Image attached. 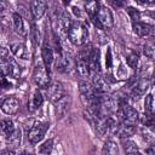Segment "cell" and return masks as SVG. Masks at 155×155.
Returning a JSON list of instances; mask_svg holds the SVG:
<instances>
[{
    "label": "cell",
    "instance_id": "obj_9",
    "mask_svg": "<svg viewBox=\"0 0 155 155\" xmlns=\"http://www.w3.org/2000/svg\"><path fill=\"white\" fill-rule=\"evenodd\" d=\"M47 10V1L46 0H33L30 5V12L34 19H40Z\"/></svg>",
    "mask_w": 155,
    "mask_h": 155
},
{
    "label": "cell",
    "instance_id": "obj_24",
    "mask_svg": "<svg viewBox=\"0 0 155 155\" xmlns=\"http://www.w3.org/2000/svg\"><path fill=\"white\" fill-rule=\"evenodd\" d=\"M102 153L103 154H119L117 144L114 140H107L104 143V147H103Z\"/></svg>",
    "mask_w": 155,
    "mask_h": 155
},
{
    "label": "cell",
    "instance_id": "obj_22",
    "mask_svg": "<svg viewBox=\"0 0 155 155\" xmlns=\"http://www.w3.org/2000/svg\"><path fill=\"white\" fill-rule=\"evenodd\" d=\"M136 131V126H130V125H124L121 124L119 126V130H117V134L121 137V138H125V137H130Z\"/></svg>",
    "mask_w": 155,
    "mask_h": 155
},
{
    "label": "cell",
    "instance_id": "obj_26",
    "mask_svg": "<svg viewBox=\"0 0 155 155\" xmlns=\"http://www.w3.org/2000/svg\"><path fill=\"white\" fill-rule=\"evenodd\" d=\"M154 110V97L153 94H147L144 99V111L147 115H151Z\"/></svg>",
    "mask_w": 155,
    "mask_h": 155
},
{
    "label": "cell",
    "instance_id": "obj_10",
    "mask_svg": "<svg viewBox=\"0 0 155 155\" xmlns=\"http://www.w3.org/2000/svg\"><path fill=\"white\" fill-rule=\"evenodd\" d=\"M47 93H48L50 101L52 103H56L58 99H61L63 96L67 94L65 90H64V87H63V85L61 82H53L51 86H48Z\"/></svg>",
    "mask_w": 155,
    "mask_h": 155
},
{
    "label": "cell",
    "instance_id": "obj_3",
    "mask_svg": "<svg viewBox=\"0 0 155 155\" xmlns=\"http://www.w3.org/2000/svg\"><path fill=\"white\" fill-rule=\"evenodd\" d=\"M33 79L34 82L41 87V88H46L50 85V70L47 69V67L45 65V63H36L35 68H34V73H33Z\"/></svg>",
    "mask_w": 155,
    "mask_h": 155
},
{
    "label": "cell",
    "instance_id": "obj_30",
    "mask_svg": "<svg viewBox=\"0 0 155 155\" xmlns=\"http://www.w3.org/2000/svg\"><path fill=\"white\" fill-rule=\"evenodd\" d=\"M113 64V57H111V50L108 48L107 50V54H105V65L107 68H110Z\"/></svg>",
    "mask_w": 155,
    "mask_h": 155
},
{
    "label": "cell",
    "instance_id": "obj_20",
    "mask_svg": "<svg viewBox=\"0 0 155 155\" xmlns=\"http://www.w3.org/2000/svg\"><path fill=\"white\" fill-rule=\"evenodd\" d=\"M21 131L19 130H15L11 134H8L7 137H6V139H7V143L10 144V147H12V148H17L19 144H21Z\"/></svg>",
    "mask_w": 155,
    "mask_h": 155
},
{
    "label": "cell",
    "instance_id": "obj_13",
    "mask_svg": "<svg viewBox=\"0 0 155 155\" xmlns=\"http://www.w3.org/2000/svg\"><path fill=\"white\" fill-rule=\"evenodd\" d=\"M12 22H13V28L15 31L19 35V36H25L27 35V29L24 25V21L22 18V16L19 13H13L12 15Z\"/></svg>",
    "mask_w": 155,
    "mask_h": 155
},
{
    "label": "cell",
    "instance_id": "obj_17",
    "mask_svg": "<svg viewBox=\"0 0 155 155\" xmlns=\"http://www.w3.org/2000/svg\"><path fill=\"white\" fill-rule=\"evenodd\" d=\"M99 56H101V52H99L98 48H92L91 52H90V54H88L90 68L94 73L99 71Z\"/></svg>",
    "mask_w": 155,
    "mask_h": 155
},
{
    "label": "cell",
    "instance_id": "obj_18",
    "mask_svg": "<svg viewBox=\"0 0 155 155\" xmlns=\"http://www.w3.org/2000/svg\"><path fill=\"white\" fill-rule=\"evenodd\" d=\"M42 103H44V97H42L41 92H40L39 90H36V91L34 92V94H33L30 102L28 103V109H29L30 111H34V110H36L38 108H40V107L42 105Z\"/></svg>",
    "mask_w": 155,
    "mask_h": 155
},
{
    "label": "cell",
    "instance_id": "obj_14",
    "mask_svg": "<svg viewBox=\"0 0 155 155\" xmlns=\"http://www.w3.org/2000/svg\"><path fill=\"white\" fill-rule=\"evenodd\" d=\"M148 85H149V82H148V80H145V79H140L139 81H138V84L133 87V90H132V99L133 101H138L143 94H144V92L148 90Z\"/></svg>",
    "mask_w": 155,
    "mask_h": 155
},
{
    "label": "cell",
    "instance_id": "obj_33",
    "mask_svg": "<svg viewBox=\"0 0 155 155\" xmlns=\"http://www.w3.org/2000/svg\"><path fill=\"white\" fill-rule=\"evenodd\" d=\"M1 155H15V151L13 150H10V149H6V150H2L1 151Z\"/></svg>",
    "mask_w": 155,
    "mask_h": 155
},
{
    "label": "cell",
    "instance_id": "obj_38",
    "mask_svg": "<svg viewBox=\"0 0 155 155\" xmlns=\"http://www.w3.org/2000/svg\"><path fill=\"white\" fill-rule=\"evenodd\" d=\"M150 35H153V36L155 38V25L151 27V34H150Z\"/></svg>",
    "mask_w": 155,
    "mask_h": 155
},
{
    "label": "cell",
    "instance_id": "obj_37",
    "mask_svg": "<svg viewBox=\"0 0 155 155\" xmlns=\"http://www.w3.org/2000/svg\"><path fill=\"white\" fill-rule=\"evenodd\" d=\"M151 84L155 85V69H154V71H153V74H151Z\"/></svg>",
    "mask_w": 155,
    "mask_h": 155
},
{
    "label": "cell",
    "instance_id": "obj_34",
    "mask_svg": "<svg viewBox=\"0 0 155 155\" xmlns=\"http://www.w3.org/2000/svg\"><path fill=\"white\" fill-rule=\"evenodd\" d=\"M145 153L147 154H155V145H151L148 149H145Z\"/></svg>",
    "mask_w": 155,
    "mask_h": 155
},
{
    "label": "cell",
    "instance_id": "obj_6",
    "mask_svg": "<svg viewBox=\"0 0 155 155\" xmlns=\"http://www.w3.org/2000/svg\"><path fill=\"white\" fill-rule=\"evenodd\" d=\"M88 54L90 53H80L76 58V70L80 78H88L91 68L88 63Z\"/></svg>",
    "mask_w": 155,
    "mask_h": 155
},
{
    "label": "cell",
    "instance_id": "obj_19",
    "mask_svg": "<svg viewBox=\"0 0 155 155\" xmlns=\"http://www.w3.org/2000/svg\"><path fill=\"white\" fill-rule=\"evenodd\" d=\"M97 1L98 0H87L85 2V10H86V12L88 13L90 18L93 22H96V15H97V10L99 7V5H98Z\"/></svg>",
    "mask_w": 155,
    "mask_h": 155
},
{
    "label": "cell",
    "instance_id": "obj_12",
    "mask_svg": "<svg viewBox=\"0 0 155 155\" xmlns=\"http://www.w3.org/2000/svg\"><path fill=\"white\" fill-rule=\"evenodd\" d=\"M151 27L153 25H150L148 23H142V22H138V21L133 22V24H132L133 33L137 34L138 36H142V38L148 36V35L151 34Z\"/></svg>",
    "mask_w": 155,
    "mask_h": 155
},
{
    "label": "cell",
    "instance_id": "obj_7",
    "mask_svg": "<svg viewBox=\"0 0 155 155\" xmlns=\"http://www.w3.org/2000/svg\"><path fill=\"white\" fill-rule=\"evenodd\" d=\"M19 105H21V102L18 101V98L11 96L4 99V102L1 103V110L7 115H13L18 111Z\"/></svg>",
    "mask_w": 155,
    "mask_h": 155
},
{
    "label": "cell",
    "instance_id": "obj_2",
    "mask_svg": "<svg viewBox=\"0 0 155 155\" xmlns=\"http://www.w3.org/2000/svg\"><path fill=\"white\" fill-rule=\"evenodd\" d=\"M94 24L98 28H102V29H107V30L111 29L113 25H114V18H113L111 11L108 7H105L103 5H99V7L97 10Z\"/></svg>",
    "mask_w": 155,
    "mask_h": 155
},
{
    "label": "cell",
    "instance_id": "obj_35",
    "mask_svg": "<svg viewBox=\"0 0 155 155\" xmlns=\"http://www.w3.org/2000/svg\"><path fill=\"white\" fill-rule=\"evenodd\" d=\"M137 2H139L140 5H149V0H136Z\"/></svg>",
    "mask_w": 155,
    "mask_h": 155
},
{
    "label": "cell",
    "instance_id": "obj_15",
    "mask_svg": "<svg viewBox=\"0 0 155 155\" xmlns=\"http://www.w3.org/2000/svg\"><path fill=\"white\" fill-rule=\"evenodd\" d=\"M93 87H94V90L97 91V92H99V93H105V92H108L109 91V84L107 82V80L102 76V75H99V74H96L94 76H93Z\"/></svg>",
    "mask_w": 155,
    "mask_h": 155
},
{
    "label": "cell",
    "instance_id": "obj_16",
    "mask_svg": "<svg viewBox=\"0 0 155 155\" xmlns=\"http://www.w3.org/2000/svg\"><path fill=\"white\" fill-rule=\"evenodd\" d=\"M41 57H42V62L45 63V65H46L47 69L50 70V69H51V65H52V63H53L54 57H53V51H52V48H51L47 44H45V45L42 46V48H41Z\"/></svg>",
    "mask_w": 155,
    "mask_h": 155
},
{
    "label": "cell",
    "instance_id": "obj_11",
    "mask_svg": "<svg viewBox=\"0 0 155 155\" xmlns=\"http://www.w3.org/2000/svg\"><path fill=\"white\" fill-rule=\"evenodd\" d=\"M10 48H11L12 53L21 59H29V57H30V53H29L27 46L22 42H12L10 45Z\"/></svg>",
    "mask_w": 155,
    "mask_h": 155
},
{
    "label": "cell",
    "instance_id": "obj_27",
    "mask_svg": "<svg viewBox=\"0 0 155 155\" xmlns=\"http://www.w3.org/2000/svg\"><path fill=\"white\" fill-rule=\"evenodd\" d=\"M52 148H53V139H47L39 147V153L40 154H50L52 151Z\"/></svg>",
    "mask_w": 155,
    "mask_h": 155
},
{
    "label": "cell",
    "instance_id": "obj_5",
    "mask_svg": "<svg viewBox=\"0 0 155 155\" xmlns=\"http://www.w3.org/2000/svg\"><path fill=\"white\" fill-rule=\"evenodd\" d=\"M1 67H2V75H8L13 79L19 78L21 67L17 64V62L12 57H8L6 61H1Z\"/></svg>",
    "mask_w": 155,
    "mask_h": 155
},
{
    "label": "cell",
    "instance_id": "obj_32",
    "mask_svg": "<svg viewBox=\"0 0 155 155\" xmlns=\"http://www.w3.org/2000/svg\"><path fill=\"white\" fill-rule=\"evenodd\" d=\"M2 87H4V88H8V87H11V84L7 82L6 75H2Z\"/></svg>",
    "mask_w": 155,
    "mask_h": 155
},
{
    "label": "cell",
    "instance_id": "obj_25",
    "mask_svg": "<svg viewBox=\"0 0 155 155\" xmlns=\"http://www.w3.org/2000/svg\"><path fill=\"white\" fill-rule=\"evenodd\" d=\"M124 150H125L126 154H138L139 153V149H138L137 144L133 140H130V139L124 140Z\"/></svg>",
    "mask_w": 155,
    "mask_h": 155
},
{
    "label": "cell",
    "instance_id": "obj_1",
    "mask_svg": "<svg viewBox=\"0 0 155 155\" xmlns=\"http://www.w3.org/2000/svg\"><path fill=\"white\" fill-rule=\"evenodd\" d=\"M68 38L73 45L81 46L88 39V29L81 22H73L68 31Z\"/></svg>",
    "mask_w": 155,
    "mask_h": 155
},
{
    "label": "cell",
    "instance_id": "obj_21",
    "mask_svg": "<svg viewBox=\"0 0 155 155\" xmlns=\"http://www.w3.org/2000/svg\"><path fill=\"white\" fill-rule=\"evenodd\" d=\"M144 54L151 59H155V38L151 40H148L143 46Z\"/></svg>",
    "mask_w": 155,
    "mask_h": 155
},
{
    "label": "cell",
    "instance_id": "obj_23",
    "mask_svg": "<svg viewBox=\"0 0 155 155\" xmlns=\"http://www.w3.org/2000/svg\"><path fill=\"white\" fill-rule=\"evenodd\" d=\"M15 130L16 128H15V125H13V121L12 120H10V119L1 120V131L5 134V137H7L8 134H11Z\"/></svg>",
    "mask_w": 155,
    "mask_h": 155
},
{
    "label": "cell",
    "instance_id": "obj_4",
    "mask_svg": "<svg viewBox=\"0 0 155 155\" xmlns=\"http://www.w3.org/2000/svg\"><path fill=\"white\" fill-rule=\"evenodd\" d=\"M48 130V124L42 122V124H36L34 125L29 131H28V139L31 144H38L39 142L42 140L45 133Z\"/></svg>",
    "mask_w": 155,
    "mask_h": 155
},
{
    "label": "cell",
    "instance_id": "obj_36",
    "mask_svg": "<svg viewBox=\"0 0 155 155\" xmlns=\"http://www.w3.org/2000/svg\"><path fill=\"white\" fill-rule=\"evenodd\" d=\"M73 11H74V13H75L76 16L81 17V13H80V11H79V8H78V7H73Z\"/></svg>",
    "mask_w": 155,
    "mask_h": 155
},
{
    "label": "cell",
    "instance_id": "obj_29",
    "mask_svg": "<svg viewBox=\"0 0 155 155\" xmlns=\"http://www.w3.org/2000/svg\"><path fill=\"white\" fill-rule=\"evenodd\" d=\"M127 13H128V16L131 17V19H132L133 22H137V21L140 18L139 11L136 10L134 7H127Z\"/></svg>",
    "mask_w": 155,
    "mask_h": 155
},
{
    "label": "cell",
    "instance_id": "obj_39",
    "mask_svg": "<svg viewBox=\"0 0 155 155\" xmlns=\"http://www.w3.org/2000/svg\"><path fill=\"white\" fill-rule=\"evenodd\" d=\"M69 2H70V0H63V4H64V5H68Z\"/></svg>",
    "mask_w": 155,
    "mask_h": 155
},
{
    "label": "cell",
    "instance_id": "obj_8",
    "mask_svg": "<svg viewBox=\"0 0 155 155\" xmlns=\"http://www.w3.org/2000/svg\"><path fill=\"white\" fill-rule=\"evenodd\" d=\"M53 104H54V109H56V115H57V117L61 119L69 110V108L71 105V97L69 94H65Z\"/></svg>",
    "mask_w": 155,
    "mask_h": 155
},
{
    "label": "cell",
    "instance_id": "obj_28",
    "mask_svg": "<svg viewBox=\"0 0 155 155\" xmlns=\"http://www.w3.org/2000/svg\"><path fill=\"white\" fill-rule=\"evenodd\" d=\"M127 64H128V67L130 68H132V69H136L137 67H138V62H139V57H138V54L136 53V52H132V53H130L128 56H127Z\"/></svg>",
    "mask_w": 155,
    "mask_h": 155
},
{
    "label": "cell",
    "instance_id": "obj_31",
    "mask_svg": "<svg viewBox=\"0 0 155 155\" xmlns=\"http://www.w3.org/2000/svg\"><path fill=\"white\" fill-rule=\"evenodd\" d=\"M111 5L116 8H120V7H124L126 5V0H110Z\"/></svg>",
    "mask_w": 155,
    "mask_h": 155
}]
</instances>
